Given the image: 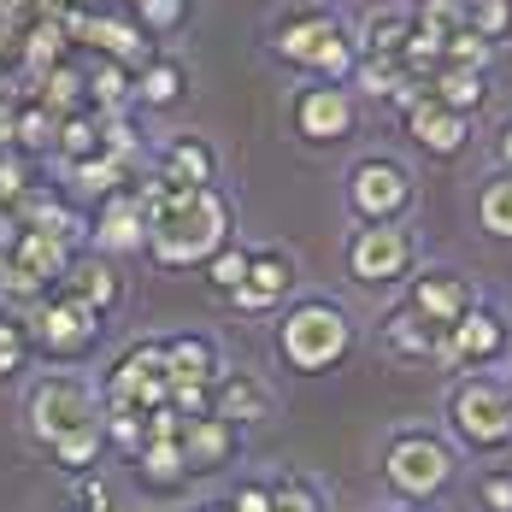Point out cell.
Returning a JSON list of instances; mask_svg holds the SVG:
<instances>
[{
    "label": "cell",
    "mask_w": 512,
    "mask_h": 512,
    "mask_svg": "<svg viewBox=\"0 0 512 512\" xmlns=\"http://www.w3.org/2000/svg\"><path fill=\"white\" fill-rule=\"evenodd\" d=\"M59 24H65V36L77 42V48H89L95 59H112V65H124V71H142L148 59H154V42L136 30V18H124V12H77V6H65L59 12Z\"/></svg>",
    "instance_id": "13"
},
{
    "label": "cell",
    "mask_w": 512,
    "mask_h": 512,
    "mask_svg": "<svg viewBox=\"0 0 512 512\" xmlns=\"http://www.w3.org/2000/svg\"><path fill=\"white\" fill-rule=\"evenodd\" d=\"M407 30H412V18H407V6H371L365 18L354 24V48L359 59H401V48H407Z\"/></svg>",
    "instance_id": "25"
},
{
    "label": "cell",
    "mask_w": 512,
    "mask_h": 512,
    "mask_svg": "<svg viewBox=\"0 0 512 512\" xmlns=\"http://www.w3.org/2000/svg\"><path fill=\"white\" fill-rule=\"evenodd\" d=\"M471 495L483 512H512V465H483L471 477Z\"/></svg>",
    "instance_id": "45"
},
{
    "label": "cell",
    "mask_w": 512,
    "mask_h": 512,
    "mask_svg": "<svg viewBox=\"0 0 512 512\" xmlns=\"http://www.w3.org/2000/svg\"><path fill=\"white\" fill-rule=\"evenodd\" d=\"M101 118V112H95ZM101 154L118 159L124 171H136V159H142V124L130 118V112H106L101 118Z\"/></svg>",
    "instance_id": "39"
},
{
    "label": "cell",
    "mask_w": 512,
    "mask_h": 512,
    "mask_svg": "<svg viewBox=\"0 0 512 512\" xmlns=\"http://www.w3.org/2000/svg\"><path fill=\"white\" fill-rule=\"evenodd\" d=\"M130 18H136V30L159 48L165 36H177L195 18V0H130Z\"/></svg>",
    "instance_id": "35"
},
{
    "label": "cell",
    "mask_w": 512,
    "mask_h": 512,
    "mask_svg": "<svg viewBox=\"0 0 512 512\" xmlns=\"http://www.w3.org/2000/svg\"><path fill=\"white\" fill-rule=\"evenodd\" d=\"M53 154L65 159V165L95 159L101 154V118H95V112H71V118H59V142H53Z\"/></svg>",
    "instance_id": "36"
},
{
    "label": "cell",
    "mask_w": 512,
    "mask_h": 512,
    "mask_svg": "<svg viewBox=\"0 0 512 512\" xmlns=\"http://www.w3.org/2000/svg\"><path fill=\"white\" fill-rule=\"evenodd\" d=\"M501 383H507V395H512V359H507V377H501Z\"/></svg>",
    "instance_id": "51"
},
{
    "label": "cell",
    "mask_w": 512,
    "mask_h": 512,
    "mask_svg": "<svg viewBox=\"0 0 512 512\" xmlns=\"http://www.w3.org/2000/svg\"><path fill=\"white\" fill-rule=\"evenodd\" d=\"M24 424L42 448H53L59 436H71L83 424H101V389L83 371H42V377H30Z\"/></svg>",
    "instance_id": "8"
},
{
    "label": "cell",
    "mask_w": 512,
    "mask_h": 512,
    "mask_svg": "<svg viewBox=\"0 0 512 512\" xmlns=\"http://www.w3.org/2000/svg\"><path fill=\"white\" fill-rule=\"evenodd\" d=\"M377 348L395 359V365H436V348H442V336L407 307V301H395V307L377 318Z\"/></svg>",
    "instance_id": "21"
},
{
    "label": "cell",
    "mask_w": 512,
    "mask_h": 512,
    "mask_svg": "<svg viewBox=\"0 0 512 512\" xmlns=\"http://www.w3.org/2000/svg\"><path fill=\"white\" fill-rule=\"evenodd\" d=\"M265 489H271V507H277V512H330L324 489L312 483L307 471H277Z\"/></svg>",
    "instance_id": "38"
},
{
    "label": "cell",
    "mask_w": 512,
    "mask_h": 512,
    "mask_svg": "<svg viewBox=\"0 0 512 512\" xmlns=\"http://www.w3.org/2000/svg\"><path fill=\"white\" fill-rule=\"evenodd\" d=\"M195 512H224V501H206V507H195Z\"/></svg>",
    "instance_id": "50"
},
{
    "label": "cell",
    "mask_w": 512,
    "mask_h": 512,
    "mask_svg": "<svg viewBox=\"0 0 512 512\" xmlns=\"http://www.w3.org/2000/svg\"><path fill=\"white\" fill-rule=\"evenodd\" d=\"M24 195H30V165H24V154L0 148V218H6V224L18 218Z\"/></svg>",
    "instance_id": "43"
},
{
    "label": "cell",
    "mask_w": 512,
    "mask_h": 512,
    "mask_svg": "<svg viewBox=\"0 0 512 512\" xmlns=\"http://www.w3.org/2000/svg\"><path fill=\"white\" fill-rule=\"evenodd\" d=\"M59 295H71V301H83L89 312L112 318L118 301H124V277H118V265L101 259V254H71L65 277H59Z\"/></svg>",
    "instance_id": "20"
},
{
    "label": "cell",
    "mask_w": 512,
    "mask_h": 512,
    "mask_svg": "<svg viewBox=\"0 0 512 512\" xmlns=\"http://www.w3.org/2000/svg\"><path fill=\"white\" fill-rule=\"evenodd\" d=\"M512 359V318L495 301H477V307L465 312L454 330H442V348H436V365H448V371H495V365H507Z\"/></svg>",
    "instance_id": "11"
},
{
    "label": "cell",
    "mask_w": 512,
    "mask_h": 512,
    "mask_svg": "<svg viewBox=\"0 0 512 512\" xmlns=\"http://www.w3.org/2000/svg\"><path fill=\"white\" fill-rule=\"evenodd\" d=\"M101 430H106V454H124L136 460L148 448V418L130 407H101Z\"/></svg>",
    "instance_id": "37"
},
{
    "label": "cell",
    "mask_w": 512,
    "mask_h": 512,
    "mask_svg": "<svg viewBox=\"0 0 512 512\" xmlns=\"http://www.w3.org/2000/svg\"><path fill=\"white\" fill-rule=\"evenodd\" d=\"M24 336H30V354L42 359V365L65 371V365H83V359L101 348L106 318L53 289L48 301H36V307L24 312Z\"/></svg>",
    "instance_id": "7"
},
{
    "label": "cell",
    "mask_w": 512,
    "mask_h": 512,
    "mask_svg": "<svg viewBox=\"0 0 512 512\" xmlns=\"http://www.w3.org/2000/svg\"><path fill=\"white\" fill-rule=\"evenodd\" d=\"M189 101V65L177 53H154L142 71H136V106L142 112H171V106Z\"/></svg>",
    "instance_id": "24"
},
{
    "label": "cell",
    "mask_w": 512,
    "mask_h": 512,
    "mask_svg": "<svg viewBox=\"0 0 512 512\" xmlns=\"http://www.w3.org/2000/svg\"><path fill=\"white\" fill-rule=\"evenodd\" d=\"M65 59H71V36H65V24H59V18L24 24V42H18V65L30 71V83H36V77H48L53 65H65Z\"/></svg>",
    "instance_id": "29"
},
{
    "label": "cell",
    "mask_w": 512,
    "mask_h": 512,
    "mask_svg": "<svg viewBox=\"0 0 512 512\" xmlns=\"http://www.w3.org/2000/svg\"><path fill=\"white\" fill-rule=\"evenodd\" d=\"M401 130H407L412 148H418L424 159H436V165H454V159L471 148V118L448 112L442 101H430V89H424L412 106H401Z\"/></svg>",
    "instance_id": "17"
},
{
    "label": "cell",
    "mask_w": 512,
    "mask_h": 512,
    "mask_svg": "<svg viewBox=\"0 0 512 512\" xmlns=\"http://www.w3.org/2000/svg\"><path fill=\"white\" fill-rule=\"evenodd\" d=\"M130 477L142 495H177L189 483V465H183V442H148L136 460H130Z\"/></svg>",
    "instance_id": "26"
},
{
    "label": "cell",
    "mask_w": 512,
    "mask_h": 512,
    "mask_svg": "<svg viewBox=\"0 0 512 512\" xmlns=\"http://www.w3.org/2000/svg\"><path fill=\"white\" fill-rule=\"evenodd\" d=\"M430 101H442L448 112H460V118H477L483 106H489V77L483 71H460V65H442L430 83Z\"/></svg>",
    "instance_id": "28"
},
{
    "label": "cell",
    "mask_w": 512,
    "mask_h": 512,
    "mask_svg": "<svg viewBox=\"0 0 512 512\" xmlns=\"http://www.w3.org/2000/svg\"><path fill=\"white\" fill-rule=\"evenodd\" d=\"M407 512H436V507H407Z\"/></svg>",
    "instance_id": "52"
},
{
    "label": "cell",
    "mask_w": 512,
    "mask_h": 512,
    "mask_svg": "<svg viewBox=\"0 0 512 512\" xmlns=\"http://www.w3.org/2000/svg\"><path fill=\"white\" fill-rule=\"evenodd\" d=\"M165 365H171V383H218L224 354L206 330H171L165 336Z\"/></svg>",
    "instance_id": "23"
},
{
    "label": "cell",
    "mask_w": 512,
    "mask_h": 512,
    "mask_svg": "<svg viewBox=\"0 0 512 512\" xmlns=\"http://www.w3.org/2000/svg\"><path fill=\"white\" fill-rule=\"evenodd\" d=\"M83 95H89V112H130L136 106V71L112 65V59H89L83 65Z\"/></svg>",
    "instance_id": "27"
},
{
    "label": "cell",
    "mask_w": 512,
    "mask_h": 512,
    "mask_svg": "<svg viewBox=\"0 0 512 512\" xmlns=\"http://www.w3.org/2000/svg\"><path fill=\"white\" fill-rule=\"evenodd\" d=\"M53 142H59V118H53L48 106H18L12 112V154H53Z\"/></svg>",
    "instance_id": "34"
},
{
    "label": "cell",
    "mask_w": 512,
    "mask_h": 512,
    "mask_svg": "<svg viewBox=\"0 0 512 512\" xmlns=\"http://www.w3.org/2000/svg\"><path fill=\"white\" fill-rule=\"evenodd\" d=\"M301 295V265H295V254L289 248H254L248 254V277H242V289L230 295V307L236 312H283L289 301Z\"/></svg>",
    "instance_id": "16"
},
{
    "label": "cell",
    "mask_w": 512,
    "mask_h": 512,
    "mask_svg": "<svg viewBox=\"0 0 512 512\" xmlns=\"http://www.w3.org/2000/svg\"><path fill=\"white\" fill-rule=\"evenodd\" d=\"M442 418H448V442H454L460 454L501 460L512 448V395L495 371L454 377V383H448V401H442Z\"/></svg>",
    "instance_id": "5"
},
{
    "label": "cell",
    "mask_w": 512,
    "mask_h": 512,
    "mask_svg": "<svg viewBox=\"0 0 512 512\" xmlns=\"http://www.w3.org/2000/svg\"><path fill=\"white\" fill-rule=\"evenodd\" d=\"M248 254H254L248 242H224V248H218V254L201 265V271H206V289L230 301V295L242 289V277H248Z\"/></svg>",
    "instance_id": "41"
},
{
    "label": "cell",
    "mask_w": 512,
    "mask_h": 512,
    "mask_svg": "<svg viewBox=\"0 0 512 512\" xmlns=\"http://www.w3.org/2000/svg\"><path fill=\"white\" fill-rule=\"evenodd\" d=\"M495 165H501V171L512 177V112L501 118V124H495Z\"/></svg>",
    "instance_id": "49"
},
{
    "label": "cell",
    "mask_w": 512,
    "mask_h": 512,
    "mask_svg": "<svg viewBox=\"0 0 512 512\" xmlns=\"http://www.w3.org/2000/svg\"><path fill=\"white\" fill-rule=\"evenodd\" d=\"M236 460H242V430L236 424L195 418L183 430V465H189V477H218V471H230Z\"/></svg>",
    "instance_id": "22"
},
{
    "label": "cell",
    "mask_w": 512,
    "mask_h": 512,
    "mask_svg": "<svg viewBox=\"0 0 512 512\" xmlns=\"http://www.w3.org/2000/svg\"><path fill=\"white\" fill-rule=\"evenodd\" d=\"M154 177L171 189H218V148L195 130H177L154 148Z\"/></svg>",
    "instance_id": "18"
},
{
    "label": "cell",
    "mask_w": 512,
    "mask_h": 512,
    "mask_svg": "<svg viewBox=\"0 0 512 512\" xmlns=\"http://www.w3.org/2000/svg\"><path fill=\"white\" fill-rule=\"evenodd\" d=\"M36 106H48L53 118H71V112H89V95H83V65L77 59H65V65H53L48 77H36Z\"/></svg>",
    "instance_id": "31"
},
{
    "label": "cell",
    "mask_w": 512,
    "mask_h": 512,
    "mask_svg": "<svg viewBox=\"0 0 512 512\" xmlns=\"http://www.w3.org/2000/svg\"><path fill=\"white\" fill-rule=\"evenodd\" d=\"M342 265L359 289H401L418 271V236L407 224H354L342 242Z\"/></svg>",
    "instance_id": "9"
},
{
    "label": "cell",
    "mask_w": 512,
    "mask_h": 512,
    "mask_svg": "<svg viewBox=\"0 0 512 512\" xmlns=\"http://www.w3.org/2000/svg\"><path fill=\"white\" fill-rule=\"evenodd\" d=\"M130 189L148 206V259L159 271H201L224 242H236V206L224 189H171L154 171Z\"/></svg>",
    "instance_id": "1"
},
{
    "label": "cell",
    "mask_w": 512,
    "mask_h": 512,
    "mask_svg": "<svg viewBox=\"0 0 512 512\" xmlns=\"http://www.w3.org/2000/svg\"><path fill=\"white\" fill-rule=\"evenodd\" d=\"M354 348H359L354 312L342 301H330V295H295L271 324V354L295 377H330L354 359Z\"/></svg>",
    "instance_id": "3"
},
{
    "label": "cell",
    "mask_w": 512,
    "mask_h": 512,
    "mask_svg": "<svg viewBox=\"0 0 512 512\" xmlns=\"http://www.w3.org/2000/svg\"><path fill=\"white\" fill-rule=\"evenodd\" d=\"M477 230L495 236V242H512V177L507 171L483 177V189H477Z\"/></svg>",
    "instance_id": "33"
},
{
    "label": "cell",
    "mask_w": 512,
    "mask_h": 512,
    "mask_svg": "<svg viewBox=\"0 0 512 512\" xmlns=\"http://www.w3.org/2000/svg\"><path fill=\"white\" fill-rule=\"evenodd\" d=\"M342 206L354 224H407L418 206V177L395 154H359L342 177Z\"/></svg>",
    "instance_id": "6"
},
{
    "label": "cell",
    "mask_w": 512,
    "mask_h": 512,
    "mask_svg": "<svg viewBox=\"0 0 512 512\" xmlns=\"http://www.w3.org/2000/svg\"><path fill=\"white\" fill-rule=\"evenodd\" d=\"M454 477H460V448L430 424H401L383 442V483L407 507H436L454 489Z\"/></svg>",
    "instance_id": "4"
},
{
    "label": "cell",
    "mask_w": 512,
    "mask_h": 512,
    "mask_svg": "<svg viewBox=\"0 0 512 512\" xmlns=\"http://www.w3.org/2000/svg\"><path fill=\"white\" fill-rule=\"evenodd\" d=\"M265 53L295 71L301 83H348L359 65L354 48V24L336 6H283L265 24Z\"/></svg>",
    "instance_id": "2"
},
{
    "label": "cell",
    "mask_w": 512,
    "mask_h": 512,
    "mask_svg": "<svg viewBox=\"0 0 512 512\" xmlns=\"http://www.w3.org/2000/svg\"><path fill=\"white\" fill-rule=\"evenodd\" d=\"M359 124V95L348 83H301L289 95V130L307 148H342Z\"/></svg>",
    "instance_id": "12"
},
{
    "label": "cell",
    "mask_w": 512,
    "mask_h": 512,
    "mask_svg": "<svg viewBox=\"0 0 512 512\" xmlns=\"http://www.w3.org/2000/svg\"><path fill=\"white\" fill-rule=\"evenodd\" d=\"M48 460L77 483V477H95L101 471V460H106V430L101 424H83V430H71V436H59L48 448Z\"/></svg>",
    "instance_id": "30"
},
{
    "label": "cell",
    "mask_w": 512,
    "mask_h": 512,
    "mask_svg": "<svg viewBox=\"0 0 512 512\" xmlns=\"http://www.w3.org/2000/svg\"><path fill=\"white\" fill-rule=\"evenodd\" d=\"M83 242H89V254H101V259L148 254V206H142V195L124 189V195L101 201L83 218Z\"/></svg>",
    "instance_id": "15"
},
{
    "label": "cell",
    "mask_w": 512,
    "mask_h": 512,
    "mask_svg": "<svg viewBox=\"0 0 512 512\" xmlns=\"http://www.w3.org/2000/svg\"><path fill=\"white\" fill-rule=\"evenodd\" d=\"M30 359V336H24V318L18 312H0V383L18 377Z\"/></svg>",
    "instance_id": "46"
},
{
    "label": "cell",
    "mask_w": 512,
    "mask_h": 512,
    "mask_svg": "<svg viewBox=\"0 0 512 512\" xmlns=\"http://www.w3.org/2000/svg\"><path fill=\"white\" fill-rule=\"evenodd\" d=\"M271 407H277V395H271V383L259 371H230V365L218 371V383H212V418L248 430L259 418H271Z\"/></svg>",
    "instance_id": "19"
},
{
    "label": "cell",
    "mask_w": 512,
    "mask_h": 512,
    "mask_svg": "<svg viewBox=\"0 0 512 512\" xmlns=\"http://www.w3.org/2000/svg\"><path fill=\"white\" fill-rule=\"evenodd\" d=\"M101 389V407H130V412H154L171 401V365H165V336H142L130 342L124 354L106 365V377L95 383Z\"/></svg>",
    "instance_id": "10"
},
{
    "label": "cell",
    "mask_w": 512,
    "mask_h": 512,
    "mask_svg": "<svg viewBox=\"0 0 512 512\" xmlns=\"http://www.w3.org/2000/svg\"><path fill=\"white\" fill-rule=\"evenodd\" d=\"M442 65H460V71H483V77H489L495 48H489L483 36H471V30H454V36L442 42Z\"/></svg>",
    "instance_id": "44"
},
{
    "label": "cell",
    "mask_w": 512,
    "mask_h": 512,
    "mask_svg": "<svg viewBox=\"0 0 512 512\" xmlns=\"http://www.w3.org/2000/svg\"><path fill=\"white\" fill-rule=\"evenodd\" d=\"M483 295H477V283L465 277V271H454V265H418L407 277V307L442 336V330H454L465 312L477 307Z\"/></svg>",
    "instance_id": "14"
},
{
    "label": "cell",
    "mask_w": 512,
    "mask_h": 512,
    "mask_svg": "<svg viewBox=\"0 0 512 512\" xmlns=\"http://www.w3.org/2000/svg\"><path fill=\"white\" fill-rule=\"evenodd\" d=\"M407 18L418 30L454 36V30H465V0H407Z\"/></svg>",
    "instance_id": "42"
},
{
    "label": "cell",
    "mask_w": 512,
    "mask_h": 512,
    "mask_svg": "<svg viewBox=\"0 0 512 512\" xmlns=\"http://www.w3.org/2000/svg\"><path fill=\"white\" fill-rule=\"evenodd\" d=\"M465 30L501 53L512 42V0H465Z\"/></svg>",
    "instance_id": "40"
},
{
    "label": "cell",
    "mask_w": 512,
    "mask_h": 512,
    "mask_svg": "<svg viewBox=\"0 0 512 512\" xmlns=\"http://www.w3.org/2000/svg\"><path fill=\"white\" fill-rule=\"evenodd\" d=\"M130 189V171L118 165V159H106V154H95V159H83V165H71V201H112V195H124Z\"/></svg>",
    "instance_id": "32"
},
{
    "label": "cell",
    "mask_w": 512,
    "mask_h": 512,
    "mask_svg": "<svg viewBox=\"0 0 512 512\" xmlns=\"http://www.w3.org/2000/svg\"><path fill=\"white\" fill-rule=\"evenodd\" d=\"M224 512H277V507H271V489H265L259 477H248V483H236V489H230Z\"/></svg>",
    "instance_id": "48"
},
{
    "label": "cell",
    "mask_w": 512,
    "mask_h": 512,
    "mask_svg": "<svg viewBox=\"0 0 512 512\" xmlns=\"http://www.w3.org/2000/svg\"><path fill=\"white\" fill-rule=\"evenodd\" d=\"M59 512H112V489L101 483V471H95V477H77V483L65 489V507Z\"/></svg>",
    "instance_id": "47"
}]
</instances>
